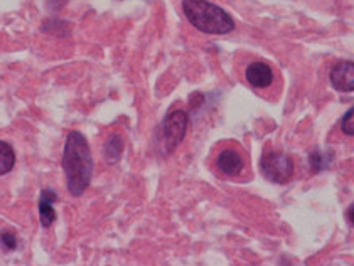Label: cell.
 Segmentation results:
<instances>
[{
	"label": "cell",
	"instance_id": "obj_5",
	"mask_svg": "<svg viewBox=\"0 0 354 266\" xmlns=\"http://www.w3.org/2000/svg\"><path fill=\"white\" fill-rule=\"evenodd\" d=\"M218 172L226 177H240L246 169L245 153L238 146L228 145L218 152L216 160H214Z\"/></svg>",
	"mask_w": 354,
	"mask_h": 266
},
{
	"label": "cell",
	"instance_id": "obj_7",
	"mask_svg": "<svg viewBox=\"0 0 354 266\" xmlns=\"http://www.w3.org/2000/svg\"><path fill=\"white\" fill-rule=\"evenodd\" d=\"M330 84L342 93L354 91V63L353 61H339L330 71Z\"/></svg>",
	"mask_w": 354,
	"mask_h": 266
},
{
	"label": "cell",
	"instance_id": "obj_1",
	"mask_svg": "<svg viewBox=\"0 0 354 266\" xmlns=\"http://www.w3.org/2000/svg\"><path fill=\"white\" fill-rule=\"evenodd\" d=\"M63 171L66 186L73 198H80L90 187L93 175V157L84 135L78 130L68 133L63 152Z\"/></svg>",
	"mask_w": 354,
	"mask_h": 266
},
{
	"label": "cell",
	"instance_id": "obj_14",
	"mask_svg": "<svg viewBox=\"0 0 354 266\" xmlns=\"http://www.w3.org/2000/svg\"><path fill=\"white\" fill-rule=\"evenodd\" d=\"M348 219H349V222L354 226V204L348 209Z\"/></svg>",
	"mask_w": 354,
	"mask_h": 266
},
{
	"label": "cell",
	"instance_id": "obj_11",
	"mask_svg": "<svg viewBox=\"0 0 354 266\" xmlns=\"http://www.w3.org/2000/svg\"><path fill=\"white\" fill-rule=\"evenodd\" d=\"M334 160V153L330 152H322V150H314L313 153L309 155V164L313 172H322L333 164Z\"/></svg>",
	"mask_w": 354,
	"mask_h": 266
},
{
	"label": "cell",
	"instance_id": "obj_2",
	"mask_svg": "<svg viewBox=\"0 0 354 266\" xmlns=\"http://www.w3.org/2000/svg\"><path fill=\"white\" fill-rule=\"evenodd\" d=\"M183 10L196 29L213 36H225L234 30V21L226 10L207 0H183Z\"/></svg>",
	"mask_w": 354,
	"mask_h": 266
},
{
	"label": "cell",
	"instance_id": "obj_3",
	"mask_svg": "<svg viewBox=\"0 0 354 266\" xmlns=\"http://www.w3.org/2000/svg\"><path fill=\"white\" fill-rule=\"evenodd\" d=\"M260 171L270 182L287 184L294 175V160L283 152L267 150L260 159Z\"/></svg>",
	"mask_w": 354,
	"mask_h": 266
},
{
	"label": "cell",
	"instance_id": "obj_10",
	"mask_svg": "<svg viewBox=\"0 0 354 266\" xmlns=\"http://www.w3.org/2000/svg\"><path fill=\"white\" fill-rule=\"evenodd\" d=\"M15 165V152L12 145L0 140V175H6L14 169Z\"/></svg>",
	"mask_w": 354,
	"mask_h": 266
},
{
	"label": "cell",
	"instance_id": "obj_12",
	"mask_svg": "<svg viewBox=\"0 0 354 266\" xmlns=\"http://www.w3.org/2000/svg\"><path fill=\"white\" fill-rule=\"evenodd\" d=\"M341 130L342 133L349 135V137H354V106L351 110L346 111V115L341 120Z\"/></svg>",
	"mask_w": 354,
	"mask_h": 266
},
{
	"label": "cell",
	"instance_id": "obj_6",
	"mask_svg": "<svg viewBox=\"0 0 354 266\" xmlns=\"http://www.w3.org/2000/svg\"><path fill=\"white\" fill-rule=\"evenodd\" d=\"M245 78L248 81L250 86L257 88V90H267L273 84L275 75H273V69L267 63L255 61V63H252L246 68Z\"/></svg>",
	"mask_w": 354,
	"mask_h": 266
},
{
	"label": "cell",
	"instance_id": "obj_9",
	"mask_svg": "<svg viewBox=\"0 0 354 266\" xmlns=\"http://www.w3.org/2000/svg\"><path fill=\"white\" fill-rule=\"evenodd\" d=\"M123 149H125V142H123V137L120 133H113L106 138L105 146H103V157L109 162L110 165L117 164L120 160Z\"/></svg>",
	"mask_w": 354,
	"mask_h": 266
},
{
	"label": "cell",
	"instance_id": "obj_13",
	"mask_svg": "<svg viewBox=\"0 0 354 266\" xmlns=\"http://www.w3.org/2000/svg\"><path fill=\"white\" fill-rule=\"evenodd\" d=\"M0 245L7 249V251H14L17 248V238H15L14 233L10 231H3L0 233Z\"/></svg>",
	"mask_w": 354,
	"mask_h": 266
},
{
	"label": "cell",
	"instance_id": "obj_4",
	"mask_svg": "<svg viewBox=\"0 0 354 266\" xmlns=\"http://www.w3.org/2000/svg\"><path fill=\"white\" fill-rule=\"evenodd\" d=\"M187 125H189V117L184 110H174L164 118L162 123V138L165 152H174L180 142L184 140L187 133Z\"/></svg>",
	"mask_w": 354,
	"mask_h": 266
},
{
	"label": "cell",
	"instance_id": "obj_8",
	"mask_svg": "<svg viewBox=\"0 0 354 266\" xmlns=\"http://www.w3.org/2000/svg\"><path fill=\"white\" fill-rule=\"evenodd\" d=\"M57 200V196L55 191H49L44 189L41 192L39 204H37V209H39V219L42 227H51L56 221V211H55V202Z\"/></svg>",
	"mask_w": 354,
	"mask_h": 266
}]
</instances>
